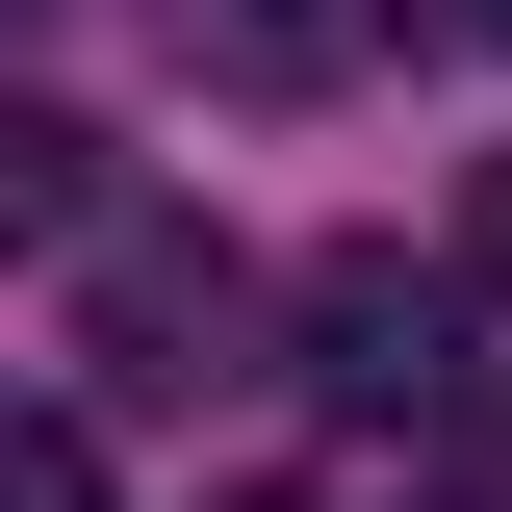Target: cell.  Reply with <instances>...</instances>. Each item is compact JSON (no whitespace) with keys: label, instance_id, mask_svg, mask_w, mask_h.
Here are the masks:
<instances>
[{"label":"cell","instance_id":"1","mask_svg":"<svg viewBox=\"0 0 512 512\" xmlns=\"http://www.w3.org/2000/svg\"><path fill=\"white\" fill-rule=\"evenodd\" d=\"M77 308H103V333H128L154 384H205V359H231V308H256V282H231V256H180V231H77Z\"/></svg>","mask_w":512,"mask_h":512},{"label":"cell","instance_id":"2","mask_svg":"<svg viewBox=\"0 0 512 512\" xmlns=\"http://www.w3.org/2000/svg\"><path fill=\"white\" fill-rule=\"evenodd\" d=\"M308 333H333V384H359V410L461 384V359H436V282H410V256H333V282H308Z\"/></svg>","mask_w":512,"mask_h":512},{"label":"cell","instance_id":"3","mask_svg":"<svg viewBox=\"0 0 512 512\" xmlns=\"http://www.w3.org/2000/svg\"><path fill=\"white\" fill-rule=\"evenodd\" d=\"M0 205H26V231H103V128L26 103V128H0Z\"/></svg>","mask_w":512,"mask_h":512},{"label":"cell","instance_id":"4","mask_svg":"<svg viewBox=\"0 0 512 512\" xmlns=\"http://www.w3.org/2000/svg\"><path fill=\"white\" fill-rule=\"evenodd\" d=\"M0 512H103V436H77V410H26V436H0Z\"/></svg>","mask_w":512,"mask_h":512},{"label":"cell","instance_id":"5","mask_svg":"<svg viewBox=\"0 0 512 512\" xmlns=\"http://www.w3.org/2000/svg\"><path fill=\"white\" fill-rule=\"evenodd\" d=\"M461 282H487V308H512V154H487V180H461Z\"/></svg>","mask_w":512,"mask_h":512},{"label":"cell","instance_id":"6","mask_svg":"<svg viewBox=\"0 0 512 512\" xmlns=\"http://www.w3.org/2000/svg\"><path fill=\"white\" fill-rule=\"evenodd\" d=\"M461 26H487V52H512V0H461Z\"/></svg>","mask_w":512,"mask_h":512},{"label":"cell","instance_id":"7","mask_svg":"<svg viewBox=\"0 0 512 512\" xmlns=\"http://www.w3.org/2000/svg\"><path fill=\"white\" fill-rule=\"evenodd\" d=\"M231 512H308V487H231Z\"/></svg>","mask_w":512,"mask_h":512}]
</instances>
